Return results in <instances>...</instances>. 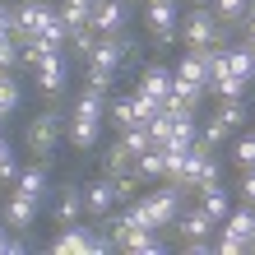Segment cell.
<instances>
[{"mask_svg": "<svg viewBox=\"0 0 255 255\" xmlns=\"http://www.w3.org/2000/svg\"><path fill=\"white\" fill-rule=\"evenodd\" d=\"M33 74H37V88H42V93H61V88H65V51H47L33 65Z\"/></svg>", "mask_w": 255, "mask_h": 255, "instance_id": "obj_9", "label": "cell"}, {"mask_svg": "<svg viewBox=\"0 0 255 255\" xmlns=\"http://www.w3.org/2000/svg\"><path fill=\"white\" fill-rule=\"evenodd\" d=\"M246 14H251V19H255V0H246Z\"/></svg>", "mask_w": 255, "mask_h": 255, "instance_id": "obj_43", "label": "cell"}, {"mask_svg": "<svg viewBox=\"0 0 255 255\" xmlns=\"http://www.w3.org/2000/svg\"><path fill=\"white\" fill-rule=\"evenodd\" d=\"M51 14H56V5H47V0H19V5H14V37L19 42L37 37Z\"/></svg>", "mask_w": 255, "mask_h": 255, "instance_id": "obj_5", "label": "cell"}, {"mask_svg": "<svg viewBox=\"0 0 255 255\" xmlns=\"http://www.w3.org/2000/svg\"><path fill=\"white\" fill-rule=\"evenodd\" d=\"M107 116H112V126H116V130L134 126V121H139V112H134V98H116L112 107H107Z\"/></svg>", "mask_w": 255, "mask_h": 255, "instance_id": "obj_27", "label": "cell"}, {"mask_svg": "<svg viewBox=\"0 0 255 255\" xmlns=\"http://www.w3.org/2000/svg\"><path fill=\"white\" fill-rule=\"evenodd\" d=\"M144 23H148V33L158 37V47H172L176 42V23H181L176 0H148L144 5Z\"/></svg>", "mask_w": 255, "mask_h": 255, "instance_id": "obj_4", "label": "cell"}, {"mask_svg": "<svg viewBox=\"0 0 255 255\" xmlns=\"http://www.w3.org/2000/svg\"><path fill=\"white\" fill-rule=\"evenodd\" d=\"M74 116H88V121H102V116H107V93L88 84L84 93L74 98Z\"/></svg>", "mask_w": 255, "mask_h": 255, "instance_id": "obj_16", "label": "cell"}, {"mask_svg": "<svg viewBox=\"0 0 255 255\" xmlns=\"http://www.w3.org/2000/svg\"><path fill=\"white\" fill-rule=\"evenodd\" d=\"M228 134H232V130H228V121H223V116H209V126H204V134H200V139H204L209 148H218L223 139H228Z\"/></svg>", "mask_w": 255, "mask_h": 255, "instance_id": "obj_35", "label": "cell"}, {"mask_svg": "<svg viewBox=\"0 0 255 255\" xmlns=\"http://www.w3.org/2000/svg\"><path fill=\"white\" fill-rule=\"evenodd\" d=\"M98 134H102V121H88V116H74L70 121V144L88 153V148H98Z\"/></svg>", "mask_w": 255, "mask_h": 255, "instance_id": "obj_15", "label": "cell"}, {"mask_svg": "<svg viewBox=\"0 0 255 255\" xmlns=\"http://www.w3.org/2000/svg\"><path fill=\"white\" fill-rule=\"evenodd\" d=\"M14 65H19V37L0 33V70H14Z\"/></svg>", "mask_w": 255, "mask_h": 255, "instance_id": "obj_34", "label": "cell"}, {"mask_svg": "<svg viewBox=\"0 0 255 255\" xmlns=\"http://www.w3.org/2000/svg\"><path fill=\"white\" fill-rule=\"evenodd\" d=\"M246 47H251V51H255V19H251V37H246Z\"/></svg>", "mask_w": 255, "mask_h": 255, "instance_id": "obj_41", "label": "cell"}, {"mask_svg": "<svg viewBox=\"0 0 255 255\" xmlns=\"http://www.w3.org/2000/svg\"><path fill=\"white\" fill-rule=\"evenodd\" d=\"M218 116L228 121V130H242L246 126V107H242V102H218Z\"/></svg>", "mask_w": 255, "mask_h": 255, "instance_id": "obj_37", "label": "cell"}, {"mask_svg": "<svg viewBox=\"0 0 255 255\" xmlns=\"http://www.w3.org/2000/svg\"><path fill=\"white\" fill-rule=\"evenodd\" d=\"M232 158H237V167H242V172H251V167H255V130H246L242 139H237Z\"/></svg>", "mask_w": 255, "mask_h": 255, "instance_id": "obj_32", "label": "cell"}, {"mask_svg": "<svg viewBox=\"0 0 255 255\" xmlns=\"http://www.w3.org/2000/svg\"><path fill=\"white\" fill-rule=\"evenodd\" d=\"M33 223H37V200H28V195L14 190L9 200H5V228H14V232H33Z\"/></svg>", "mask_w": 255, "mask_h": 255, "instance_id": "obj_11", "label": "cell"}, {"mask_svg": "<svg viewBox=\"0 0 255 255\" xmlns=\"http://www.w3.org/2000/svg\"><path fill=\"white\" fill-rule=\"evenodd\" d=\"M172 79H181V84H200V88H204V61H200V51H190V47H186L181 65L172 70Z\"/></svg>", "mask_w": 255, "mask_h": 255, "instance_id": "obj_24", "label": "cell"}, {"mask_svg": "<svg viewBox=\"0 0 255 255\" xmlns=\"http://www.w3.org/2000/svg\"><path fill=\"white\" fill-rule=\"evenodd\" d=\"M144 209V218H148V228H172L176 223V214H181V204H186V186L181 181H167L162 190H148V195H139V200H134Z\"/></svg>", "mask_w": 255, "mask_h": 255, "instance_id": "obj_1", "label": "cell"}, {"mask_svg": "<svg viewBox=\"0 0 255 255\" xmlns=\"http://www.w3.org/2000/svg\"><path fill=\"white\" fill-rule=\"evenodd\" d=\"M134 93H144V98H167L172 93V70L167 65H148L144 74H139V88H134Z\"/></svg>", "mask_w": 255, "mask_h": 255, "instance_id": "obj_12", "label": "cell"}, {"mask_svg": "<svg viewBox=\"0 0 255 255\" xmlns=\"http://www.w3.org/2000/svg\"><path fill=\"white\" fill-rule=\"evenodd\" d=\"M0 33H14V5H0Z\"/></svg>", "mask_w": 255, "mask_h": 255, "instance_id": "obj_38", "label": "cell"}, {"mask_svg": "<svg viewBox=\"0 0 255 255\" xmlns=\"http://www.w3.org/2000/svg\"><path fill=\"white\" fill-rule=\"evenodd\" d=\"M162 167H167V162H162V148H158V144H148L144 153L134 158V172H139V181H158Z\"/></svg>", "mask_w": 255, "mask_h": 255, "instance_id": "obj_22", "label": "cell"}, {"mask_svg": "<svg viewBox=\"0 0 255 255\" xmlns=\"http://www.w3.org/2000/svg\"><path fill=\"white\" fill-rule=\"evenodd\" d=\"M176 33H181V37H186V47L195 51V47H209L214 37H223V23L214 19V9H209V5H195L186 19L176 23Z\"/></svg>", "mask_w": 255, "mask_h": 255, "instance_id": "obj_3", "label": "cell"}, {"mask_svg": "<svg viewBox=\"0 0 255 255\" xmlns=\"http://www.w3.org/2000/svg\"><path fill=\"white\" fill-rule=\"evenodd\" d=\"M0 181H19V162H14V153H9V144H5V134H0Z\"/></svg>", "mask_w": 255, "mask_h": 255, "instance_id": "obj_36", "label": "cell"}, {"mask_svg": "<svg viewBox=\"0 0 255 255\" xmlns=\"http://www.w3.org/2000/svg\"><path fill=\"white\" fill-rule=\"evenodd\" d=\"M172 228L181 232V242H209V232H218V223L209 218L204 209H186V204H181V214H176Z\"/></svg>", "mask_w": 255, "mask_h": 255, "instance_id": "obj_8", "label": "cell"}, {"mask_svg": "<svg viewBox=\"0 0 255 255\" xmlns=\"http://www.w3.org/2000/svg\"><path fill=\"white\" fill-rule=\"evenodd\" d=\"M130 167H134V153H130L126 144H112L107 153H102V176H121Z\"/></svg>", "mask_w": 255, "mask_h": 255, "instance_id": "obj_23", "label": "cell"}, {"mask_svg": "<svg viewBox=\"0 0 255 255\" xmlns=\"http://www.w3.org/2000/svg\"><path fill=\"white\" fill-rule=\"evenodd\" d=\"M246 251H255V228H251V237H246Z\"/></svg>", "mask_w": 255, "mask_h": 255, "instance_id": "obj_42", "label": "cell"}, {"mask_svg": "<svg viewBox=\"0 0 255 255\" xmlns=\"http://www.w3.org/2000/svg\"><path fill=\"white\" fill-rule=\"evenodd\" d=\"M218 93V102H242V93H246V79H237V74H218L214 84H209Z\"/></svg>", "mask_w": 255, "mask_h": 255, "instance_id": "obj_26", "label": "cell"}, {"mask_svg": "<svg viewBox=\"0 0 255 255\" xmlns=\"http://www.w3.org/2000/svg\"><path fill=\"white\" fill-rule=\"evenodd\" d=\"M121 251H130V255H158L162 242H158V232H153V228H139V232H130V237H126V246H121Z\"/></svg>", "mask_w": 255, "mask_h": 255, "instance_id": "obj_25", "label": "cell"}, {"mask_svg": "<svg viewBox=\"0 0 255 255\" xmlns=\"http://www.w3.org/2000/svg\"><path fill=\"white\" fill-rule=\"evenodd\" d=\"M209 9H214L218 23H237L246 19V0H209Z\"/></svg>", "mask_w": 255, "mask_h": 255, "instance_id": "obj_28", "label": "cell"}, {"mask_svg": "<svg viewBox=\"0 0 255 255\" xmlns=\"http://www.w3.org/2000/svg\"><path fill=\"white\" fill-rule=\"evenodd\" d=\"M121 144L130 148L134 158H139L144 148H148V126H144V121H134V126H126V130H121Z\"/></svg>", "mask_w": 255, "mask_h": 255, "instance_id": "obj_31", "label": "cell"}, {"mask_svg": "<svg viewBox=\"0 0 255 255\" xmlns=\"http://www.w3.org/2000/svg\"><path fill=\"white\" fill-rule=\"evenodd\" d=\"M223 65H228V74H237V79H255V51L246 47V42H242V47H228V56H223Z\"/></svg>", "mask_w": 255, "mask_h": 255, "instance_id": "obj_17", "label": "cell"}, {"mask_svg": "<svg viewBox=\"0 0 255 255\" xmlns=\"http://www.w3.org/2000/svg\"><path fill=\"white\" fill-rule=\"evenodd\" d=\"M116 70H121V42H116V37H98L93 56H88V84L107 93L112 79H116Z\"/></svg>", "mask_w": 255, "mask_h": 255, "instance_id": "obj_2", "label": "cell"}, {"mask_svg": "<svg viewBox=\"0 0 255 255\" xmlns=\"http://www.w3.org/2000/svg\"><path fill=\"white\" fill-rule=\"evenodd\" d=\"M14 107H19V84H14V74L9 70H0V112H14Z\"/></svg>", "mask_w": 255, "mask_h": 255, "instance_id": "obj_33", "label": "cell"}, {"mask_svg": "<svg viewBox=\"0 0 255 255\" xmlns=\"http://www.w3.org/2000/svg\"><path fill=\"white\" fill-rule=\"evenodd\" d=\"M9 251V232H5V223H0V255Z\"/></svg>", "mask_w": 255, "mask_h": 255, "instance_id": "obj_40", "label": "cell"}, {"mask_svg": "<svg viewBox=\"0 0 255 255\" xmlns=\"http://www.w3.org/2000/svg\"><path fill=\"white\" fill-rule=\"evenodd\" d=\"M200 209H204V214L214 218V223H223V218H228L232 200H228V190H223V181H218V186H209V190H200Z\"/></svg>", "mask_w": 255, "mask_h": 255, "instance_id": "obj_20", "label": "cell"}, {"mask_svg": "<svg viewBox=\"0 0 255 255\" xmlns=\"http://www.w3.org/2000/svg\"><path fill=\"white\" fill-rule=\"evenodd\" d=\"M56 255H93V228H84V223H70L61 228V237L51 242Z\"/></svg>", "mask_w": 255, "mask_h": 255, "instance_id": "obj_10", "label": "cell"}, {"mask_svg": "<svg viewBox=\"0 0 255 255\" xmlns=\"http://www.w3.org/2000/svg\"><path fill=\"white\" fill-rule=\"evenodd\" d=\"M65 42H70V51L79 56V61H88V56H93V47H98V33H93V28H74Z\"/></svg>", "mask_w": 255, "mask_h": 255, "instance_id": "obj_29", "label": "cell"}, {"mask_svg": "<svg viewBox=\"0 0 255 255\" xmlns=\"http://www.w3.org/2000/svg\"><path fill=\"white\" fill-rule=\"evenodd\" d=\"M56 139H61V112H37V121L28 126V148L37 158H51Z\"/></svg>", "mask_w": 255, "mask_h": 255, "instance_id": "obj_6", "label": "cell"}, {"mask_svg": "<svg viewBox=\"0 0 255 255\" xmlns=\"http://www.w3.org/2000/svg\"><path fill=\"white\" fill-rule=\"evenodd\" d=\"M112 204H116V195H112V181H107V176L93 181V186H84V214L102 218V214H112Z\"/></svg>", "mask_w": 255, "mask_h": 255, "instance_id": "obj_13", "label": "cell"}, {"mask_svg": "<svg viewBox=\"0 0 255 255\" xmlns=\"http://www.w3.org/2000/svg\"><path fill=\"white\" fill-rule=\"evenodd\" d=\"M88 19H93V0H61V23H65V33L88 28Z\"/></svg>", "mask_w": 255, "mask_h": 255, "instance_id": "obj_19", "label": "cell"}, {"mask_svg": "<svg viewBox=\"0 0 255 255\" xmlns=\"http://www.w3.org/2000/svg\"><path fill=\"white\" fill-rule=\"evenodd\" d=\"M0 126H5V112H0Z\"/></svg>", "mask_w": 255, "mask_h": 255, "instance_id": "obj_45", "label": "cell"}, {"mask_svg": "<svg viewBox=\"0 0 255 255\" xmlns=\"http://www.w3.org/2000/svg\"><path fill=\"white\" fill-rule=\"evenodd\" d=\"M242 195H246V204H255V167L246 172V181H242Z\"/></svg>", "mask_w": 255, "mask_h": 255, "instance_id": "obj_39", "label": "cell"}, {"mask_svg": "<svg viewBox=\"0 0 255 255\" xmlns=\"http://www.w3.org/2000/svg\"><path fill=\"white\" fill-rule=\"evenodd\" d=\"M223 181V167L214 162V153H209L204 162H200V172H195V181H190V190H209V186H218Z\"/></svg>", "mask_w": 255, "mask_h": 255, "instance_id": "obj_30", "label": "cell"}, {"mask_svg": "<svg viewBox=\"0 0 255 255\" xmlns=\"http://www.w3.org/2000/svg\"><path fill=\"white\" fill-rule=\"evenodd\" d=\"M14 190L42 204V195H47V172H42V167H23V172H19V181H14Z\"/></svg>", "mask_w": 255, "mask_h": 255, "instance_id": "obj_21", "label": "cell"}, {"mask_svg": "<svg viewBox=\"0 0 255 255\" xmlns=\"http://www.w3.org/2000/svg\"><path fill=\"white\" fill-rule=\"evenodd\" d=\"M195 139H200V121H195V112H186V116H172V130H167L162 148H190Z\"/></svg>", "mask_w": 255, "mask_h": 255, "instance_id": "obj_14", "label": "cell"}, {"mask_svg": "<svg viewBox=\"0 0 255 255\" xmlns=\"http://www.w3.org/2000/svg\"><path fill=\"white\" fill-rule=\"evenodd\" d=\"M195 5H209V0H195Z\"/></svg>", "mask_w": 255, "mask_h": 255, "instance_id": "obj_44", "label": "cell"}, {"mask_svg": "<svg viewBox=\"0 0 255 255\" xmlns=\"http://www.w3.org/2000/svg\"><path fill=\"white\" fill-rule=\"evenodd\" d=\"M126 23V0H93V19H88V28H93L98 37H116Z\"/></svg>", "mask_w": 255, "mask_h": 255, "instance_id": "obj_7", "label": "cell"}, {"mask_svg": "<svg viewBox=\"0 0 255 255\" xmlns=\"http://www.w3.org/2000/svg\"><path fill=\"white\" fill-rule=\"evenodd\" d=\"M84 218V190H61V204H56V228H70V223Z\"/></svg>", "mask_w": 255, "mask_h": 255, "instance_id": "obj_18", "label": "cell"}]
</instances>
